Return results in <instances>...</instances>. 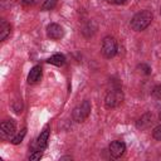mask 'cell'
Returning <instances> with one entry per match:
<instances>
[{
    "label": "cell",
    "instance_id": "cell-1",
    "mask_svg": "<svg viewBox=\"0 0 161 161\" xmlns=\"http://www.w3.org/2000/svg\"><path fill=\"white\" fill-rule=\"evenodd\" d=\"M152 21V13L150 10H142L131 19V28L135 31L145 30Z\"/></svg>",
    "mask_w": 161,
    "mask_h": 161
},
{
    "label": "cell",
    "instance_id": "cell-2",
    "mask_svg": "<svg viewBox=\"0 0 161 161\" xmlns=\"http://www.w3.org/2000/svg\"><path fill=\"white\" fill-rule=\"evenodd\" d=\"M89 113H91V102L86 99L73 109L72 116L75 122H83L89 116Z\"/></svg>",
    "mask_w": 161,
    "mask_h": 161
},
{
    "label": "cell",
    "instance_id": "cell-3",
    "mask_svg": "<svg viewBox=\"0 0 161 161\" xmlns=\"http://www.w3.org/2000/svg\"><path fill=\"white\" fill-rule=\"evenodd\" d=\"M123 101V93L119 88H116V89H112L107 93L106 96V99H104V104L107 108H114L117 106H119Z\"/></svg>",
    "mask_w": 161,
    "mask_h": 161
},
{
    "label": "cell",
    "instance_id": "cell-4",
    "mask_svg": "<svg viewBox=\"0 0 161 161\" xmlns=\"http://www.w3.org/2000/svg\"><path fill=\"white\" fill-rule=\"evenodd\" d=\"M102 54L106 58H113L117 53V43L114 40V38L112 36H106L102 42V49H101Z\"/></svg>",
    "mask_w": 161,
    "mask_h": 161
},
{
    "label": "cell",
    "instance_id": "cell-5",
    "mask_svg": "<svg viewBox=\"0 0 161 161\" xmlns=\"http://www.w3.org/2000/svg\"><path fill=\"white\" fill-rule=\"evenodd\" d=\"M16 130V125L13 119H6L4 122H1L0 125V136L1 138H10L14 136Z\"/></svg>",
    "mask_w": 161,
    "mask_h": 161
},
{
    "label": "cell",
    "instance_id": "cell-6",
    "mask_svg": "<svg viewBox=\"0 0 161 161\" xmlns=\"http://www.w3.org/2000/svg\"><path fill=\"white\" fill-rule=\"evenodd\" d=\"M47 35L50 39H53V40H58V39H62L63 38L64 30H63V28L60 25L53 23V24H49L47 26Z\"/></svg>",
    "mask_w": 161,
    "mask_h": 161
},
{
    "label": "cell",
    "instance_id": "cell-7",
    "mask_svg": "<svg viewBox=\"0 0 161 161\" xmlns=\"http://www.w3.org/2000/svg\"><path fill=\"white\" fill-rule=\"evenodd\" d=\"M126 151V145L125 142L122 141H113L111 145H109V153L112 157L114 158H118L121 157Z\"/></svg>",
    "mask_w": 161,
    "mask_h": 161
},
{
    "label": "cell",
    "instance_id": "cell-8",
    "mask_svg": "<svg viewBox=\"0 0 161 161\" xmlns=\"http://www.w3.org/2000/svg\"><path fill=\"white\" fill-rule=\"evenodd\" d=\"M49 133H50V131H49V126H47L43 131H42V133L39 135V137H38V140H36V148L38 150H44L45 147H47V143H48V140H49Z\"/></svg>",
    "mask_w": 161,
    "mask_h": 161
},
{
    "label": "cell",
    "instance_id": "cell-9",
    "mask_svg": "<svg viewBox=\"0 0 161 161\" xmlns=\"http://www.w3.org/2000/svg\"><path fill=\"white\" fill-rule=\"evenodd\" d=\"M40 78H42V67H40V65L33 67V68L30 69L29 75H28V82L31 83V84H34V83L39 82Z\"/></svg>",
    "mask_w": 161,
    "mask_h": 161
},
{
    "label": "cell",
    "instance_id": "cell-10",
    "mask_svg": "<svg viewBox=\"0 0 161 161\" xmlns=\"http://www.w3.org/2000/svg\"><path fill=\"white\" fill-rule=\"evenodd\" d=\"M151 123H152V114H151V113H145V114L141 116V118L137 121L136 126H137L138 128L143 130V128H147Z\"/></svg>",
    "mask_w": 161,
    "mask_h": 161
},
{
    "label": "cell",
    "instance_id": "cell-11",
    "mask_svg": "<svg viewBox=\"0 0 161 161\" xmlns=\"http://www.w3.org/2000/svg\"><path fill=\"white\" fill-rule=\"evenodd\" d=\"M10 31H11V26L9 23H6L5 20H1L0 21V40H5L9 35H10Z\"/></svg>",
    "mask_w": 161,
    "mask_h": 161
},
{
    "label": "cell",
    "instance_id": "cell-12",
    "mask_svg": "<svg viewBox=\"0 0 161 161\" xmlns=\"http://www.w3.org/2000/svg\"><path fill=\"white\" fill-rule=\"evenodd\" d=\"M48 63H50V64H53V65H57V67H60V65H63L64 63H65V57L63 55V54H54V55H52L48 60H47Z\"/></svg>",
    "mask_w": 161,
    "mask_h": 161
},
{
    "label": "cell",
    "instance_id": "cell-13",
    "mask_svg": "<svg viewBox=\"0 0 161 161\" xmlns=\"http://www.w3.org/2000/svg\"><path fill=\"white\" fill-rule=\"evenodd\" d=\"M25 133H26V128H23V130H21L16 136H14V137L11 138V143H13V145H19V143L23 141V138H24Z\"/></svg>",
    "mask_w": 161,
    "mask_h": 161
},
{
    "label": "cell",
    "instance_id": "cell-14",
    "mask_svg": "<svg viewBox=\"0 0 161 161\" xmlns=\"http://www.w3.org/2000/svg\"><path fill=\"white\" fill-rule=\"evenodd\" d=\"M58 0H44L43 5H42V10H52L53 8H55Z\"/></svg>",
    "mask_w": 161,
    "mask_h": 161
},
{
    "label": "cell",
    "instance_id": "cell-15",
    "mask_svg": "<svg viewBox=\"0 0 161 161\" xmlns=\"http://www.w3.org/2000/svg\"><path fill=\"white\" fill-rule=\"evenodd\" d=\"M152 136L155 140L161 141V125H158L157 127H155V130L152 131Z\"/></svg>",
    "mask_w": 161,
    "mask_h": 161
},
{
    "label": "cell",
    "instance_id": "cell-16",
    "mask_svg": "<svg viewBox=\"0 0 161 161\" xmlns=\"http://www.w3.org/2000/svg\"><path fill=\"white\" fill-rule=\"evenodd\" d=\"M152 94H153V97L161 99V84H157V86L152 89Z\"/></svg>",
    "mask_w": 161,
    "mask_h": 161
},
{
    "label": "cell",
    "instance_id": "cell-17",
    "mask_svg": "<svg viewBox=\"0 0 161 161\" xmlns=\"http://www.w3.org/2000/svg\"><path fill=\"white\" fill-rule=\"evenodd\" d=\"M42 155H43V153H42V150H38V151H34V152L30 155L29 158H30L31 161H34V160H39V158L42 157Z\"/></svg>",
    "mask_w": 161,
    "mask_h": 161
},
{
    "label": "cell",
    "instance_id": "cell-18",
    "mask_svg": "<svg viewBox=\"0 0 161 161\" xmlns=\"http://www.w3.org/2000/svg\"><path fill=\"white\" fill-rule=\"evenodd\" d=\"M138 68H140L145 74H150V73H151V68H150L147 64H140Z\"/></svg>",
    "mask_w": 161,
    "mask_h": 161
},
{
    "label": "cell",
    "instance_id": "cell-19",
    "mask_svg": "<svg viewBox=\"0 0 161 161\" xmlns=\"http://www.w3.org/2000/svg\"><path fill=\"white\" fill-rule=\"evenodd\" d=\"M40 0H21V3L26 6H33V5H36Z\"/></svg>",
    "mask_w": 161,
    "mask_h": 161
},
{
    "label": "cell",
    "instance_id": "cell-20",
    "mask_svg": "<svg viewBox=\"0 0 161 161\" xmlns=\"http://www.w3.org/2000/svg\"><path fill=\"white\" fill-rule=\"evenodd\" d=\"M127 0H108V3H111V4H114V5H122V4H125Z\"/></svg>",
    "mask_w": 161,
    "mask_h": 161
},
{
    "label": "cell",
    "instance_id": "cell-21",
    "mask_svg": "<svg viewBox=\"0 0 161 161\" xmlns=\"http://www.w3.org/2000/svg\"><path fill=\"white\" fill-rule=\"evenodd\" d=\"M160 11H161V10H160Z\"/></svg>",
    "mask_w": 161,
    "mask_h": 161
}]
</instances>
